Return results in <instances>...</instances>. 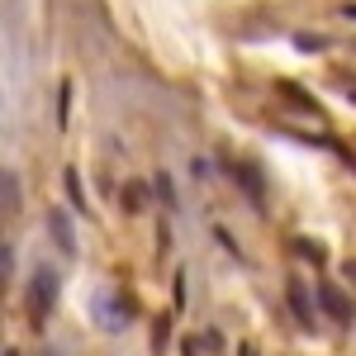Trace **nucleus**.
I'll use <instances>...</instances> for the list:
<instances>
[{
	"instance_id": "nucleus-1",
	"label": "nucleus",
	"mask_w": 356,
	"mask_h": 356,
	"mask_svg": "<svg viewBox=\"0 0 356 356\" xmlns=\"http://www.w3.org/2000/svg\"><path fill=\"white\" fill-rule=\"evenodd\" d=\"M95 318H100V328L119 332V328H129L134 309H129V300H124L119 290H100V295H95Z\"/></svg>"
},
{
	"instance_id": "nucleus-2",
	"label": "nucleus",
	"mask_w": 356,
	"mask_h": 356,
	"mask_svg": "<svg viewBox=\"0 0 356 356\" xmlns=\"http://www.w3.org/2000/svg\"><path fill=\"white\" fill-rule=\"evenodd\" d=\"M53 295H57V275L38 271L33 275V314H43V304H53Z\"/></svg>"
},
{
	"instance_id": "nucleus-3",
	"label": "nucleus",
	"mask_w": 356,
	"mask_h": 356,
	"mask_svg": "<svg viewBox=\"0 0 356 356\" xmlns=\"http://www.w3.org/2000/svg\"><path fill=\"white\" fill-rule=\"evenodd\" d=\"M323 300H328V309L337 314V318H352V309H347V300H342L337 290H323Z\"/></svg>"
}]
</instances>
